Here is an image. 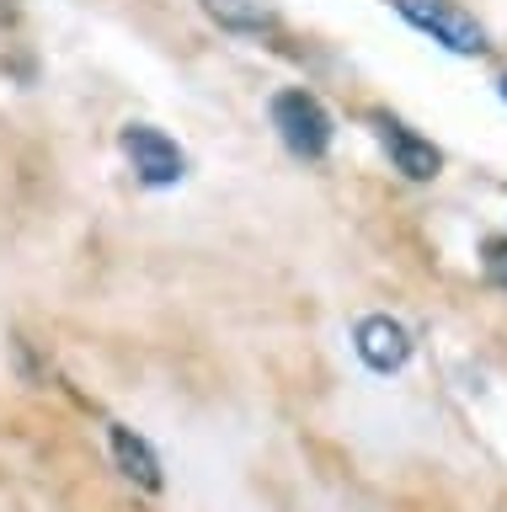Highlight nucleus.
<instances>
[{"mask_svg": "<svg viewBox=\"0 0 507 512\" xmlns=\"http://www.w3.org/2000/svg\"><path fill=\"white\" fill-rule=\"evenodd\" d=\"M502 96H507V75H502Z\"/></svg>", "mask_w": 507, "mask_h": 512, "instance_id": "obj_9", "label": "nucleus"}, {"mask_svg": "<svg viewBox=\"0 0 507 512\" xmlns=\"http://www.w3.org/2000/svg\"><path fill=\"white\" fill-rule=\"evenodd\" d=\"M113 459H118V470L129 480H139L145 491H161V459L150 454V443L139 438V432L113 427Z\"/></svg>", "mask_w": 507, "mask_h": 512, "instance_id": "obj_6", "label": "nucleus"}, {"mask_svg": "<svg viewBox=\"0 0 507 512\" xmlns=\"http://www.w3.org/2000/svg\"><path fill=\"white\" fill-rule=\"evenodd\" d=\"M203 11L230 32H267L273 27V6L267 0H203Z\"/></svg>", "mask_w": 507, "mask_h": 512, "instance_id": "obj_7", "label": "nucleus"}, {"mask_svg": "<svg viewBox=\"0 0 507 512\" xmlns=\"http://www.w3.org/2000/svg\"><path fill=\"white\" fill-rule=\"evenodd\" d=\"M273 128L299 160H321L331 150V112L310 91H278L273 96Z\"/></svg>", "mask_w": 507, "mask_h": 512, "instance_id": "obj_1", "label": "nucleus"}, {"mask_svg": "<svg viewBox=\"0 0 507 512\" xmlns=\"http://www.w3.org/2000/svg\"><path fill=\"white\" fill-rule=\"evenodd\" d=\"M374 139L385 144V155L395 160V171H401V176H411V182H433V176L443 171V155L433 150V144H427L422 134H411L406 123L385 118V112L374 118Z\"/></svg>", "mask_w": 507, "mask_h": 512, "instance_id": "obj_4", "label": "nucleus"}, {"mask_svg": "<svg viewBox=\"0 0 507 512\" xmlns=\"http://www.w3.org/2000/svg\"><path fill=\"white\" fill-rule=\"evenodd\" d=\"M486 278L507 288V240H486Z\"/></svg>", "mask_w": 507, "mask_h": 512, "instance_id": "obj_8", "label": "nucleus"}, {"mask_svg": "<svg viewBox=\"0 0 507 512\" xmlns=\"http://www.w3.org/2000/svg\"><path fill=\"white\" fill-rule=\"evenodd\" d=\"M411 27H422L433 43L454 48V54H481L486 48V27L459 6V0H390Z\"/></svg>", "mask_w": 507, "mask_h": 512, "instance_id": "obj_2", "label": "nucleus"}, {"mask_svg": "<svg viewBox=\"0 0 507 512\" xmlns=\"http://www.w3.org/2000/svg\"><path fill=\"white\" fill-rule=\"evenodd\" d=\"M118 144H123V155H129V166H134V176L145 187H171V182H182V176H187V155L177 150V139L161 134V128L129 123Z\"/></svg>", "mask_w": 507, "mask_h": 512, "instance_id": "obj_3", "label": "nucleus"}, {"mask_svg": "<svg viewBox=\"0 0 507 512\" xmlns=\"http://www.w3.org/2000/svg\"><path fill=\"white\" fill-rule=\"evenodd\" d=\"M358 358L374 368V374H395L406 358H411V331L401 326V320H390V315H369V320H358Z\"/></svg>", "mask_w": 507, "mask_h": 512, "instance_id": "obj_5", "label": "nucleus"}]
</instances>
